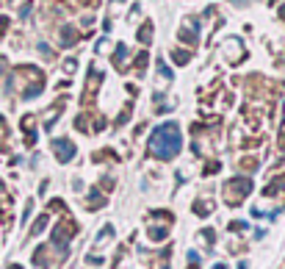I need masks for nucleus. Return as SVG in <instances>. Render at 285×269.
Wrapping results in <instances>:
<instances>
[{
	"label": "nucleus",
	"instance_id": "obj_1",
	"mask_svg": "<svg viewBox=\"0 0 285 269\" xmlns=\"http://www.w3.org/2000/svg\"><path fill=\"white\" fill-rule=\"evenodd\" d=\"M235 3H241V0H235Z\"/></svg>",
	"mask_w": 285,
	"mask_h": 269
}]
</instances>
